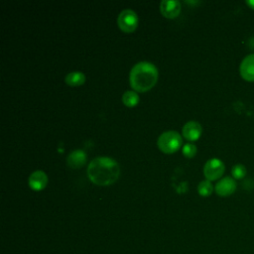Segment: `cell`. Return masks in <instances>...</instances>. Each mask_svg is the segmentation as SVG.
Segmentation results:
<instances>
[{
    "mask_svg": "<svg viewBox=\"0 0 254 254\" xmlns=\"http://www.w3.org/2000/svg\"><path fill=\"white\" fill-rule=\"evenodd\" d=\"M87 177L95 185L108 186L116 182L120 175L119 164L110 157L92 159L87 166Z\"/></svg>",
    "mask_w": 254,
    "mask_h": 254,
    "instance_id": "cell-1",
    "label": "cell"
},
{
    "mask_svg": "<svg viewBox=\"0 0 254 254\" xmlns=\"http://www.w3.org/2000/svg\"><path fill=\"white\" fill-rule=\"evenodd\" d=\"M159 76L158 68L150 62H139L130 70L129 81L131 87L138 92L151 89L157 82Z\"/></svg>",
    "mask_w": 254,
    "mask_h": 254,
    "instance_id": "cell-2",
    "label": "cell"
},
{
    "mask_svg": "<svg viewBox=\"0 0 254 254\" xmlns=\"http://www.w3.org/2000/svg\"><path fill=\"white\" fill-rule=\"evenodd\" d=\"M183 145L182 136L173 130L163 132L157 139L158 148L166 154H172L178 151Z\"/></svg>",
    "mask_w": 254,
    "mask_h": 254,
    "instance_id": "cell-3",
    "label": "cell"
},
{
    "mask_svg": "<svg viewBox=\"0 0 254 254\" xmlns=\"http://www.w3.org/2000/svg\"><path fill=\"white\" fill-rule=\"evenodd\" d=\"M118 27L125 33H131L138 26V16L132 9L122 10L117 17Z\"/></svg>",
    "mask_w": 254,
    "mask_h": 254,
    "instance_id": "cell-4",
    "label": "cell"
},
{
    "mask_svg": "<svg viewBox=\"0 0 254 254\" xmlns=\"http://www.w3.org/2000/svg\"><path fill=\"white\" fill-rule=\"evenodd\" d=\"M225 171L224 163L218 158H211L207 160L203 166V175L208 181H215L219 179Z\"/></svg>",
    "mask_w": 254,
    "mask_h": 254,
    "instance_id": "cell-5",
    "label": "cell"
},
{
    "mask_svg": "<svg viewBox=\"0 0 254 254\" xmlns=\"http://www.w3.org/2000/svg\"><path fill=\"white\" fill-rule=\"evenodd\" d=\"M236 187L237 185L233 178L224 177L216 183L214 190L220 196H228L236 190Z\"/></svg>",
    "mask_w": 254,
    "mask_h": 254,
    "instance_id": "cell-6",
    "label": "cell"
},
{
    "mask_svg": "<svg viewBox=\"0 0 254 254\" xmlns=\"http://www.w3.org/2000/svg\"><path fill=\"white\" fill-rule=\"evenodd\" d=\"M239 73L246 81H254V54L247 55L239 65Z\"/></svg>",
    "mask_w": 254,
    "mask_h": 254,
    "instance_id": "cell-7",
    "label": "cell"
},
{
    "mask_svg": "<svg viewBox=\"0 0 254 254\" xmlns=\"http://www.w3.org/2000/svg\"><path fill=\"white\" fill-rule=\"evenodd\" d=\"M160 11L166 18H176L181 12V3L178 0H163L160 3Z\"/></svg>",
    "mask_w": 254,
    "mask_h": 254,
    "instance_id": "cell-8",
    "label": "cell"
},
{
    "mask_svg": "<svg viewBox=\"0 0 254 254\" xmlns=\"http://www.w3.org/2000/svg\"><path fill=\"white\" fill-rule=\"evenodd\" d=\"M201 125L196 121H188L182 129L183 136L189 141H195L201 135Z\"/></svg>",
    "mask_w": 254,
    "mask_h": 254,
    "instance_id": "cell-9",
    "label": "cell"
},
{
    "mask_svg": "<svg viewBox=\"0 0 254 254\" xmlns=\"http://www.w3.org/2000/svg\"><path fill=\"white\" fill-rule=\"evenodd\" d=\"M48 184V176L44 171L37 170L29 177V186L34 190H43Z\"/></svg>",
    "mask_w": 254,
    "mask_h": 254,
    "instance_id": "cell-10",
    "label": "cell"
},
{
    "mask_svg": "<svg viewBox=\"0 0 254 254\" xmlns=\"http://www.w3.org/2000/svg\"><path fill=\"white\" fill-rule=\"evenodd\" d=\"M85 162H86V154L81 149H75L71 151L66 158V163L68 167L72 169L81 168L85 164Z\"/></svg>",
    "mask_w": 254,
    "mask_h": 254,
    "instance_id": "cell-11",
    "label": "cell"
},
{
    "mask_svg": "<svg viewBox=\"0 0 254 254\" xmlns=\"http://www.w3.org/2000/svg\"><path fill=\"white\" fill-rule=\"evenodd\" d=\"M64 81L70 86H79L84 83L85 75L81 71H71L65 75Z\"/></svg>",
    "mask_w": 254,
    "mask_h": 254,
    "instance_id": "cell-12",
    "label": "cell"
},
{
    "mask_svg": "<svg viewBox=\"0 0 254 254\" xmlns=\"http://www.w3.org/2000/svg\"><path fill=\"white\" fill-rule=\"evenodd\" d=\"M122 101L128 107L136 106L139 102V95L135 90H127L122 95Z\"/></svg>",
    "mask_w": 254,
    "mask_h": 254,
    "instance_id": "cell-13",
    "label": "cell"
},
{
    "mask_svg": "<svg viewBox=\"0 0 254 254\" xmlns=\"http://www.w3.org/2000/svg\"><path fill=\"white\" fill-rule=\"evenodd\" d=\"M197 191L201 196H208L213 191V186L210 181L204 180L201 181L197 186Z\"/></svg>",
    "mask_w": 254,
    "mask_h": 254,
    "instance_id": "cell-14",
    "label": "cell"
},
{
    "mask_svg": "<svg viewBox=\"0 0 254 254\" xmlns=\"http://www.w3.org/2000/svg\"><path fill=\"white\" fill-rule=\"evenodd\" d=\"M247 174V170L244 165L242 164H236L231 168V175L236 180L243 179Z\"/></svg>",
    "mask_w": 254,
    "mask_h": 254,
    "instance_id": "cell-15",
    "label": "cell"
},
{
    "mask_svg": "<svg viewBox=\"0 0 254 254\" xmlns=\"http://www.w3.org/2000/svg\"><path fill=\"white\" fill-rule=\"evenodd\" d=\"M196 151H197V148L192 143H186L182 148V152L184 156L187 158H192L196 154Z\"/></svg>",
    "mask_w": 254,
    "mask_h": 254,
    "instance_id": "cell-16",
    "label": "cell"
},
{
    "mask_svg": "<svg viewBox=\"0 0 254 254\" xmlns=\"http://www.w3.org/2000/svg\"><path fill=\"white\" fill-rule=\"evenodd\" d=\"M247 45H248L249 49H251V50H253V51H254V36L248 39V41H247Z\"/></svg>",
    "mask_w": 254,
    "mask_h": 254,
    "instance_id": "cell-17",
    "label": "cell"
},
{
    "mask_svg": "<svg viewBox=\"0 0 254 254\" xmlns=\"http://www.w3.org/2000/svg\"><path fill=\"white\" fill-rule=\"evenodd\" d=\"M246 4H247L251 9L254 10V0H247V1H246Z\"/></svg>",
    "mask_w": 254,
    "mask_h": 254,
    "instance_id": "cell-18",
    "label": "cell"
}]
</instances>
